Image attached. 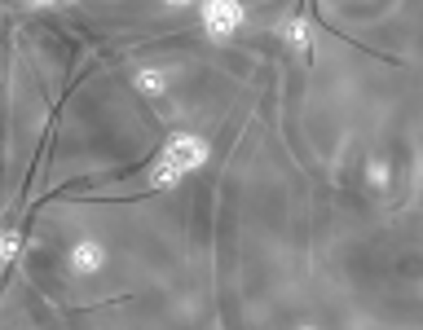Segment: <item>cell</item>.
<instances>
[{"label": "cell", "instance_id": "obj_9", "mask_svg": "<svg viewBox=\"0 0 423 330\" xmlns=\"http://www.w3.org/2000/svg\"><path fill=\"white\" fill-rule=\"evenodd\" d=\"M36 5H53V0H36Z\"/></svg>", "mask_w": 423, "mask_h": 330}, {"label": "cell", "instance_id": "obj_5", "mask_svg": "<svg viewBox=\"0 0 423 330\" xmlns=\"http://www.w3.org/2000/svg\"><path fill=\"white\" fill-rule=\"evenodd\" d=\"M181 176H185V172H181L176 163H168V159H164V163H159V167H154V185H176V181H181Z\"/></svg>", "mask_w": 423, "mask_h": 330}, {"label": "cell", "instance_id": "obj_10", "mask_svg": "<svg viewBox=\"0 0 423 330\" xmlns=\"http://www.w3.org/2000/svg\"><path fill=\"white\" fill-rule=\"evenodd\" d=\"M176 5H181V0H176Z\"/></svg>", "mask_w": 423, "mask_h": 330}, {"label": "cell", "instance_id": "obj_3", "mask_svg": "<svg viewBox=\"0 0 423 330\" xmlns=\"http://www.w3.org/2000/svg\"><path fill=\"white\" fill-rule=\"evenodd\" d=\"M71 269H75V273H97V269H101V247H97V242H79V247L71 251Z\"/></svg>", "mask_w": 423, "mask_h": 330}, {"label": "cell", "instance_id": "obj_2", "mask_svg": "<svg viewBox=\"0 0 423 330\" xmlns=\"http://www.w3.org/2000/svg\"><path fill=\"white\" fill-rule=\"evenodd\" d=\"M164 159H168V163H176L181 172H190V167H199V163L207 159V145H203L199 137H190V133H181V137H172V141H168Z\"/></svg>", "mask_w": 423, "mask_h": 330}, {"label": "cell", "instance_id": "obj_8", "mask_svg": "<svg viewBox=\"0 0 423 330\" xmlns=\"http://www.w3.org/2000/svg\"><path fill=\"white\" fill-rule=\"evenodd\" d=\"M370 181L384 190V185H388V167H384V163H370Z\"/></svg>", "mask_w": 423, "mask_h": 330}, {"label": "cell", "instance_id": "obj_1", "mask_svg": "<svg viewBox=\"0 0 423 330\" xmlns=\"http://www.w3.org/2000/svg\"><path fill=\"white\" fill-rule=\"evenodd\" d=\"M203 22L211 36H229L243 22V5L238 0H203Z\"/></svg>", "mask_w": 423, "mask_h": 330}, {"label": "cell", "instance_id": "obj_4", "mask_svg": "<svg viewBox=\"0 0 423 330\" xmlns=\"http://www.w3.org/2000/svg\"><path fill=\"white\" fill-rule=\"evenodd\" d=\"M137 88H141V93H164V88H168V75L150 66V71H141V75H137Z\"/></svg>", "mask_w": 423, "mask_h": 330}, {"label": "cell", "instance_id": "obj_7", "mask_svg": "<svg viewBox=\"0 0 423 330\" xmlns=\"http://www.w3.org/2000/svg\"><path fill=\"white\" fill-rule=\"evenodd\" d=\"M287 40H291V44H304V40H309V36H304V22H291V27H287Z\"/></svg>", "mask_w": 423, "mask_h": 330}, {"label": "cell", "instance_id": "obj_6", "mask_svg": "<svg viewBox=\"0 0 423 330\" xmlns=\"http://www.w3.org/2000/svg\"><path fill=\"white\" fill-rule=\"evenodd\" d=\"M14 251H18V234H5V238H0V260H9Z\"/></svg>", "mask_w": 423, "mask_h": 330}]
</instances>
